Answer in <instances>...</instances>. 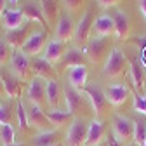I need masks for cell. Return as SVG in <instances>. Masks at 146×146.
<instances>
[{"instance_id":"cell-24","label":"cell","mask_w":146,"mask_h":146,"mask_svg":"<svg viewBox=\"0 0 146 146\" xmlns=\"http://www.w3.org/2000/svg\"><path fill=\"white\" fill-rule=\"evenodd\" d=\"M45 115H47L49 122L52 123V127H58V129L75 120L68 110H45Z\"/></svg>"},{"instance_id":"cell-29","label":"cell","mask_w":146,"mask_h":146,"mask_svg":"<svg viewBox=\"0 0 146 146\" xmlns=\"http://www.w3.org/2000/svg\"><path fill=\"white\" fill-rule=\"evenodd\" d=\"M2 78H4V90H5V94H7V98H19L21 96V84L17 82V78H14V77H9V75H2Z\"/></svg>"},{"instance_id":"cell-43","label":"cell","mask_w":146,"mask_h":146,"mask_svg":"<svg viewBox=\"0 0 146 146\" xmlns=\"http://www.w3.org/2000/svg\"><path fill=\"white\" fill-rule=\"evenodd\" d=\"M11 146H26V144H19V143H14V144H11Z\"/></svg>"},{"instance_id":"cell-5","label":"cell","mask_w":146,"mask_h":146,"mask_svg":"<svg viewBox=\"0 0 146 146\" xmlns=\"http://www.w3.org/2000/svg\"><path fill=\"white\" fill-rule=\"evenodd\" d=\"M92 11H85L82 19L77 23V28H75V35H73V42H75V47L78 49H85L87 42L90 40V30H92Z\"/></svg>"},{"instance_id":"cell-10","label":"cell","mask_w":146,"mask_h":146,"mask_svg":"<svg viewBox=\"0 0 146 146\" xmlns=\"http://www.w3.org/2000/svg\"><path fill=\"white\" fill-rule=\"evenodd\" d=\"M45 45H47V33L45 31H33L28 36V40H26V44L23 45L21 50L28 58H36L45 49Z\"/></svg>"},{"instance_id":"cell-6","label":"cell","mask_w":146,"mask_h":146,"mask_svg":"<svg viewBox=\"0 0 146 146\" xmlns=\"http://www.w3.org/2000/svg\"><path fill=\"white\" fill-rule=\"evenodd\" d=\"M134 125H136V122L131 120L129 117L115 115L113 117V136L123 144L131 143L134 139Z\"/></svg>"},{"instance_id":"cell-1","label":"cell","mask_w":146,"mask_h":146,"mask_svg":"<svg viewBox=\"0 0 146 146\" xmlns=\"http://www.w3.org/2000/svg\"><path fill=\"white\" fill-rule=\"evenodd\" d=\"M129 66V59L127 56L118 49V47H113L110 50L108 58H106V63H104V77L108 78H118L120 75H123V71Z\"/></svg>"},{"instance_id":"cell-46","label":"cell","mask_w":146,"mask_h":146,"mask_svg":"<svg viewBox=\"0 0 146 146\" xmlns=\"http://www.w3.org/2000/svg\"><path fill=\"white\" fill-rule=\"evenodd\" d=\"M143 146H146V141H144V144H143Z\"/></svg>"},{"instance_id":"cell-27","label":"cell","mask_w":146,"mask_h":146,"mask_svg":"<svg viewBox=\"0 0 146 146\" xmlns=\"http://www.w3.org/2000/svg\"><path fill=\"white\" fill-rule=\"evenodd\" d=\"M40 2V7H42V12H44V17L47 23H54V19L58 17L59 14V5L56 0H38Z\"/></svg>"},{"instance_id":"cell-47","label":"cell","mask_w":146,"mask_h":146,"mask_svg":"<svg viewBox=\"0 0 146 146\" xmlns=\"http://www.w3.org/2000/svg\"><path fill=\"white\" fill-rule=\"evenodd\" d=\"M99 146H103V144H99Z\"/></svg>"},{"instance_id":"cell-33","label":"cell","mask_w":146,"mask_h":146,"mask_svg":"<svg viewBox=\"0 0 146 146\" xmlns=\"http://www.w3.org/2000/svg\"><path fill=\"white\" fill-rule=\"evenodd\" d=\"M0 125H12V110L9 104H0Z\"/></svg>"},{"instance_id":"cell-13","label":"cell","mask_w":146,"mask_h":146,"mask_svg":"<svg viewBox=\"0 0 146 146\" xmlns=\"http://www.w3.org/2000/svg\"><path fill=\"white\" fill-rule=\"evenodd\" d=\"M25 16L21 12V9H5L2 17H0V25H2L5 28V31H12V30H17V28H21L25 25Z\"/></svg>"},{"instance_id":"cell-16","label":"cell","mask_w":146,"mask_h":146,"mask_svg":"<svg viewBox=\"0 0 146 146\" xmlns=\"http://www.w3.org/2000/svg\"><path fill=\"white\" fill-rule=\"evenodd\" d=\"M28 118H30V125L36 127L40 132H45V131H50L52 129V123L49 122V118L45 115V110H42L40 106L31 104L30 111H28Z\"/></svg>"},{"instance_id":"cell-4","label":"cell","mask_w":146,"mask_h":146,"mask_svg":"<svg viewBox=\"0 0 146 146\" xmlns=\"http://www.w3.org/2000/svg\"><path fill=\"white\" fill-rule=\"evenodd\" d=\"M84 92L82 90H77V89H73L71 85L66 84L64 90H63V96H64V103H66V110L75 117V115H82L85 111V108H87V98L82 96Z\"/></svg>"},{"instance_id":"cell-21","label":"cell","mask_w":146,"mask_h":146,"mask_svg":"<svg viewBox=\"0 0 146 146\" xmlns=\"http://www.w3.org/2000/svg\"><path fill=\"white\" fill-rule=\"evenodd\" d=\"M113 23H115V35L118 36V38L125 40V38H129V35H131V23H129V17H127V14L120 9H115L113 14Z\"/></svg>"},{"instance_id":"cell-8","label":"cell","mask_w":146,"mask_h":146,"mask_svg":"<svg viewBox=\"0 0 146 146\" xmlns=\"http://www.w3.org/2000/svg\"><path fill=\"white\" fill-rule=\"evenodd\" d=\"M82 92H84V96L89 99L90 108H92V111L96 113V117L103 115L104 110L108 108V99H106V96H104V90H101V89L96 87V85H87Z\"/></svg>"},{"instance_id":"cell-23","label":"cell","mask_w":146,"mask_h":146,"mask_svg":"<svg viewBox=\"0 0 146 146\" xmlns=\"http://www.w3.org/2000/svg\"><path fill=\"white\" fill-rule=\"evenodd\" d=\"M92 30L98 36H111L115 33V23H113V17L108 16V14H103L99 16L98 19L94 21L92 25Z\"/></svg>"},{"instance_id":"cell-18","label":"cell","mask_w":146,"mask_h":146,"mask_svg":"<svg viewBox=\"0 0 146 146\" xmlns=\"http://www.w3.org/2000/svg\"><path fill=\"white\" fill-rule=\"evenodd\" d=\"M21 12L25 16V19L26 21H35V23H40L44 26V30L49 28V23L45 21V17H44V12H42V7H40V2H28L21 7Z\"/></svg>"},{"instance_id":"cell-41","label":"cell","mask_w":146,"mask_h":146,"mask_svg":"<svg viewBox=\"0 0 146 146\" xmlns=\"http://www.w3.org/2000/svg\"><path fill=\"white\" fill-rule=\"evenodd\" d=\"M4 11H5V0H0V17H2Z\"/></svg>"},{"instance_id":"cell-35","label":"cell","mask_w":146,"mask_h":146,"mask_svg":"<svg viewBox=\"0 0 146 146\" xmlns=\"http://www.w3.org/2000/svg\"><path fill=\"white\" fill-rule=\"evenodd\" d=\"M11 45L5 42V38H0V64H5L11 58Z\"/></svg>"},{"instance_id":"cell-36","label":"cell","mask_w":146,"mask_h":146,"mask_svg":"<svg viewBox=\"0 0 146 146\" xmlns=\"http://www.w3.org/2000/svg\"><path fill=\"white\" fill-rule=\"evenodd\" d=\"M63 4H64V7H66L70 12H78V11L82 9L84 0H63Z\"/></svg>"},{"instance_id":"cell-19","label":"cell","mask_w":146,"mask_h":146,"mask_svg":"<svg viewBox=\"0 0 146 146\" xmlns=\"http://www.w3.org/2000/svg\"><path fill=\"white\" fill-rule=\"evenodd\" d=\"M104 96L108 99L110 104L113 106H120L122 103H125V99L129 98V87L123 84H115L104 89Z\"/></svg>"},{"instance_id":"cell-14","label":"cell","mask_w":146,"mask_h":146,"mask_svg":"<svg viewBox=\"0 0 146 146\" xmlns=\"http://www.w3.org/2000/svg\"><path fill=\"white\" fill-rule=\"evenodd\" d=\"M31 70L35 77H40L44 80H56V68L52 63H49L44 56L42 58H33L31 59Z\"/></svg>"},{"instance_id":"cell-44","label":"cell","mask_w":146,"mask_h":146,"mask_svg":"<svg viewBox=\"0 0 146 146\" xmlns=\"http://www.w3.org/2000/svg\"><path fill=\"white\" fill-rule=\"evenodd\" d=\"M11 4H17V0H11Z\"/></svg>"},{"instance_id":"cell-22","label":"cell","mask_w":146,"mask_h":146,"mask_svg":"<svg viewBox=\"0 0 146 146\" xmlns=\"http://www.w3.org/2000/svg\"><path fill=\"white\" fill-rule=\"evenodd\" d=\"M106 132V125L101 120H92L89 123V131H87V139H85V146H99L103 137Z\"/></svg>"},{"instance_id":"cell-2","label":"cell","mask_w":146,"mask_h":146,"mask_svg":"<svg viewBox=\"0 0 146 146\" xmlns=\"http://www.w3.org/2000/svg\"><path fill=\"white\" fill-rule=\"evenodd\" d=\"M108 49H110V38L108 36H98L94 35L84 49L87 59L92 64H99L104 58H108Z\"/></svg>"},{"instance_id":"cell-7","label":"cell","mask_w":146,"mask_h":146,"mask_svg":"<svg viewBox=\"0 0 146 146\" xmlns=\"http://www.w3.org/2000/svg\"><path fill=\"white\" fill-rule=\"evenodd\" d=\"M87 131H89V123L78 117L71 122L70 129H68V136H66V146H85V139H87Z\"/></svg>"},{"instance_id":"cell-9","label":"cell","mask_w":146,"mask_h":146,"mask_svg":"<svg viewBox=\"0 0 146 146\" xmlns=\"http://www.w3.org/2000/svg\"><path fill=\"white\" fill-rule=\"evenodd\" d=\"M47 80L40 78V77H35L30 82V89H28V99L31 101V104L35 106H40L44 110L45 103H47Z\"/></svg>"},{"instance_id":"cell-32","label":"cell","mask_w":146,"mask_h":146,"mask_svg":"<svg viewBox=\"0 0 146 146\" xmlns=\"http://www.w3.org/2000/svg\"><path fill=\"white\" fill-rule=\"evenodd\" d=\"M17 120H19V129L21 131H28L30 129V118H28V113L25 110L23 101H17Z\"/></svg>"},{"instance_id":"cell-15","label":"cell","mask_w":146,"mask_h":146,"mask_svg":"<svg viewBox=\"0 0 146 146\" xmlns=\"http://www.w3.org/2000/svg\"><path fill=\"white\" fill-rule=\"evenodd\" d=\"M66 50H68V44H66V42H59V40L54 38V40H49V42H47L44 58H45L49 63H52V64H58V63L63 59V56L66 54Z\"/></svg>"},{"instance_id":"cell-42","label":"cell","mask_w":146,"mask_h":146,"mask_svg":"<svg viewBox=\"0 0 146 146\" xmlns=\"http://www.w3.org/2000/svg\"><path fill=\"white\" fill-rule=\"evenodd\" d=\"M0 94H5V90H4V78H2V73H0Z\"/></svg>"},{"instance_id":"cell-12","label":"cell","mask_w":146,"mask_h":146,"mask_svg":"<svg viewBox=\"0 0 146 146\" xmlns=\"http://www.w3.org/2000/svg\"><path fill=\"white\" fill-rule=\"evenodd\" d=\"M30 35H31V33H30V25H28V21H26V25H23L21 28L12 30V31H7L4 38H5V42L11 45L12 50H21L23 45L26 44V40H28Z\"/></svg>"},{"instance_id":"cell-31","label":"cell","mask_w":146,"mask_h":146,"mask_svg":"<svg viewBox=\"0 0 146 146\" xmlns=\"http://www.w3.org/2000/svg\"><path fill=\"white\" fill-rule=\"evenodd\" d=\"M144 141H146V122L136 120V125H134V143L137 146H143Z\"/></svg>"},{"instance_id":"cell-3","label":"cell","mask_w":146,"mask_h":146,"mask_svg":"<svg viewBox=\"0 0 146 146\" xmlns=\"http://www.w3.org/2000/svg\"><path fill=\"white\" fill-rule=\"evenodd\" d=\"M11 71L14 73V77L17 80H30L31 77V59L26 56L23 50H12V58H11Z\"/></svg>"},{"instance_id":"cell-20","label":"cell","mask_w":146,"mask_h":146,"mask_svg":"<svg viewBox=\"0 0 146 146\" xmlns=\"http://www.w3.org/2000/svg\"><path fill=\"white\" fill-rule=\"evenodd\" d=\"M85 52L82 50V49H78V47H71V49H68L66 50V54L63 56V59L58 63V66L59 68H64V70H71V68H75V66H82L84 64V61H85Z\"/></svg>"},{"instance_id":"cell-30","label":"cell","mask_w":146,"mask_h":146,"mask_svg":"<svg viewBox=\"0 0 146 146\" xmlns=\"http://www.w3.org/2000/svg\"><path fill=\"white\" fill-rule=\"evenodd\" d=\"M0 141L2 146H11L16 141V131L12 125H0Z\"/></svg>"},{"instance_id":"cell-25","label":"cell","mask_w":146,"mask_h":146,"mask_svg":"<svg viewBox=\"0 0 146 146\" xmlns=\"http://www.w3.org/2000/svg\"><path fill=\"white\" fill-rule=\"evenodd\" d=\"M47 104L50 106V110H59V103H61V87L58 84V80H47Z\"/></svg>"},{"instance_id":"cell-34","label":"cell","mask_w":146,"mask_h":146,"mask_svg":"<svg viewBox=\"0 0 146 146\" xmlns=\"http://www.w3.org/2000/svg\"><path fill=\"white\" fill-rule=\"evenodd\" d=\"M134 111H137V113L146 117V98L141 96L137 90L134 92Z\"/></svg>"},{"instance_id":"cell-38","label":"cell","mask_w":146,"mask_h":146,"mask_svg":"<svg viewBox=\"0 0 146 146\" xmlns=\"http://www.w3.org/2000/svg\"><path fill=\"white\" fill-rule=\"evenodd\" d=\"M122 0H98V4L104 9H110V7H115L117 4H120Z\"/></svg>"},{"instance_id":"cell-40","label":"cell","mask_w":146,"mask_h":146,"mask_svg":"<svg viewBox=\"0 0 146 146\" xmlns=\"http://www.w3.org/2000/svg\"><path fill=\"white\" fill-rule=\"evenodd\" d=\"M137 5H139V11H141L143 17L146 19V0H137Z\"/></svg>"},{"instance_id":"cell-39","label":"cell","mask_w":146,"mask_h":146,"mask_svg":"<svg viewBox=\"0 0 146 146\" xmlns=\"http://www.w3.org/2000/svg\"><path fill=\"white\" fill-rule=\"evenodd\" d=\"M106 146H125V144L120 143L113 134H110V136H108V141H106Z\"/></svg>"},{"instance_id":"cell-26","label":"cell","mask_w":146,"mask_h":146,"mask_svg":"<svg viewBox=\"0 0 146 146\" xmlns=\"http://www.w3.org/2000/svg\"><path fill=\"white\" fill-rule=\"evenodd\" d=\"M129 70H131V80L134 87L141 92L144 89V73H143L141 64H137V59H129Z\"/></svg>"},{"instance_id":"cell-45","label":"cell","mask_w":146,"mask_h":146,"mask_svg":"<svg viewBox=\"0 0 146 146\" xmlns=\"http://www.w3.org/2000/svg\"><path fill=\"white\" fill-rule=\"evenodd\" d=\"M52 146H61V143H58V144H52Z\"/></svg>"},{"instance_id":"cell-17","label":"cell","mask_w":146,"mask_h":146,"mask_svg":"<svg viewBox=\"0 0 146 146\" xmlns=\"http://www.w3.org/2000/svg\"><path fill=\"white\" fill-rule=\"evenodd\" d=\"M68 85H71L73 89L77 90H84L87 87V78H89V71H87V66L82 64V66H75L68 70Z\"/></svg>"},{"instance_id":"cell-28","label":"cell","mask_w":146,"mask_h":146,"mask_svg":"<svg viewBox=\"0 0 146 146\" xmlns=\"http://www.w3.org/2000/svg\"><path fill=\"white\" fill-rule=\"evenodd\" d=\"M59 143V132L58 131H45L40 132L38 136H35L33 144L35 146H52Z\"/></svg>"},{"instance_id":"cell-11","label":"cell","mask_w":146,"mask_h":146,"mask_svg":"<svg viewBox=\"0 0 146 146\" xmlns=\"http://www.w3.org/2000/svg\"><path fill=\"white\" fill-rule=\"evenodd\" d=\"M75 28H77V25H75V21H73L71 16H68V14L61 16L59 21H58V25H56V40L68 44L70 40H73Z\"/></svg>"},{"instance_id":"cell-37","label":"cell","mask_w":146,"mask_h":146,"mask_svg":"<svg viewBox=\"0 0 146 146\" xmlns=\"http://www.w3.org/2000/svg\"><path fill=\"white\" fill-rule=\"evenodd\" d=\"M139 45H141L139 61H141V66H143V68H146V38H139Z\"/></svg>"}]
</instances>
